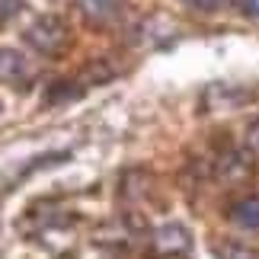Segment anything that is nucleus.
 Masks as SVG:
<instances>
[{
    "label": "nucleus",
    "mask_w": 259,
    "mask_h": 259,
    "mask_svg": "<svg viewBox=\"0 0 259 259\" xmlns=\"http://www.w3.org/2000/svg\"><path fill=\"white\" fill-rule=\"evenodd\" d=\"M240 10L246 16H253V19H259V0H240Z\"/></svg>",
    "instance_id": "9b49d317"
},
{
    "label": "nucleus",
    "mask_w": 259,
    "mask_h": 259,
    "mask_svg": "<svg viewBox=\"0 0 259 259\" xmlns=\"http://www.w3.org/2000/svg\"><path fill=\"white\" fill-rule=\"evenodd\" d=\"M253 151H246V147H231V151H224L221 157H218L214 163V173L218 179H224V183H240V179H246L253 173Z\"/></svg>",
    "instance_id": "f03ea898"
},
{
    "label": "nucleus",
    "mask_w": 259,
    "mask_h": 259,
    "mask_svg": "<svg viewBox=\"0 0 259 259\" xmlns=\"http://www.w3.org/2000/svg\"><path fill=\"white\" fill-rule=\"evenodd\" d=\"M151 243L160 256H183V253H189V246H192V237H189V231L183 224H160L154 231Z\"/></svg>",
    "instance_id": "20e7f679"
},
{
    "label": "nucleus",
    "mask_w": 259,
    "mask_h": 259,
    "mask_svg": "<svg viewBox=\"0 0 259 259\" xmlns=\"http://www.w3.org/2000/svg\"><path fill=\"white\" fill-rule=\"evenodd\" d=\"M186 4H192V7H198V10H214L221 0H186Z\"/></svg>",
    "instance_id": "f8f14e48"
},
{
    "label": "nucleus",
    "mask_w": 259,
    "mask_h": 259,
    "mask_svg": "<svg viewBox=\"0 0 259 259\" xmlns=\"http://www.w3.org/2000/svg\"><path fill=\"white\" fill-rule=\"evenodd\" d=\"M83 96V87H77V80H55L45 93V103L55 106V103H71V99H80Z\"/></svg>",
    "instance_id": "0eeeda50"
},
{
    "label": "nucleus",
    "mask_w": 259,
    "mask_h": 259,
    "mask_svg": "<svg viewBox=\"0 0 259 259\" xmlns=\"http://www.w3.org/2000/svg\"><path fill=\"white\" fill-rule=\"evenodd\" d=\"M23 38H26V45L32 48V52L45 55V58H55V55H61L67 48V42H71V29H67V23L61 16L42 13V16H35L32 23H29Z\"/></svg>",
    "instance_id": "f257e3e1"
},
{
    "label": "nucleus",
    "mask_w": 259,
    "mask_h": 259,
    "mask_svg": "<svg viewBox=\"0 0 259 259\" xmlns=\"http://www.w3.org/2000/svg\"><path fill=\"white\" fill-rule=\"evenodd\" d=\"M83 77H87L90 83H106L109 77H112V67H106L103 61H99V64H90L87 71H83Z\"/></svg>",
    "instance_id": "1a4fd4ad"
},
{
    "label": "nucleus",
    "mask_w": 259,
    "mask_h": 259,
    "mask_svg": "<svg viewBox=\"0 0 259 259\" xmlns=\"http://www.w3.org/2000/svg\"><path fill=\"white\" fill-rule=\"evenodd\" d=\"M26 0H0V23H10L16 13H23Z\"/></svg>",
    "instance_id": "9d476101"
},
{
    "label": "nucleus",
    "mask_w": 259,
    "mask_h": 259,
    "mask_svg": "<svg viewBox=\"0 0 259 259\" xmlns=\"http://www.w3.org/2000/svg\"><path fill=\"white\" fill-rule=\"evenodd\" d=\"M29 80H32V64H29V58L23 52H16V48H0V83L26 90Z\"/></svg>",
    "instance_id": "7ed1b4c3"
},
{
    "label": "nucleus",
    "mask_w": 259,
    "mask_h": 259,
    "mask_svg": "<svg viewBox=\"0 0 259 259\" xmlns=\"http://www.w3.org/2000/svg\"><path fill=\"white\" fill-rule=\"evenodd\" d=\"M227 218H231L234 227L240 231H250V234H259V195H243L227 208Z\"/></svg>",
    "instance_id": "39448f33"
},
{
    "label": "nucleus",
    "mask_w": 259,
    "mask_h": 259,
    "mask_svg": "<svg viewBox=\"0 0 259 259\" xmlns=\"http://www.w3.org/2000/svg\"><path fill=\"white\" fill-rule=\"evenodd\" d=\"M214 253L218 259H259V253L243 243H221V246H214Z\"/></svg>",
    "instance_id": "6e6552de"
},
{
    "label": "nucleus",
    "mask_w": 259,
    "mask_h": 259,
    "mask_svg": "<svg viewBox=\"0 0 259 259\" xmlns=\"http://www.w3.org/2000/svg\"><path fill=\"white\" fill-rule=\"evenodd\" d=\"M77 7H80L83 19L93 26H106L122 13V0H77Z\"/></svg>",
    "instance_id": "423d86ee"
}]
</instances>
